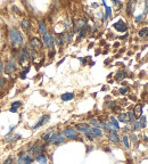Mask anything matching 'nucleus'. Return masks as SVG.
Instances as JSON below:
<instances>
[{
    "instance_id": "13",
    "label": "nucleus",
    "mask_w": 148,
    "mask_h": 164,
    "mask_svg": "<svg viewBox=\"0 0 148 164\" xmlns=\"http://www.w3.org/2000/svg\"><path fill=\"white\" fill-rule=\"evenodd\" d=\"M35 161L39 164H47L48 163V158H47V155L44 153H41L35 155Z\"/></svg>"
},
{
    "instance_id": "20",
    "label": "nucleus",
    "mask_w": 148,
    "mask_h": 164,
    "mask_svg": "<svg viewBox=\"0 0 148 164\" xmlns=\"http://www.w3.org/2000/svg\"><path fill=\"white\" fill-rule=\"evenodd\" d=\"M39 32H40L42 35H44L46 33H48V32H47V26H46L44 21H40V22H39Z\"/></svg>"
},
{
    "instance_id": "31",
    "label": "nucleus",
    "mask_w": 148,
    "mask_h": 164,
    "mask_svg": "<svg viewBox=\"0 0 148 164\" xmlns=\"http://www.w3.org/2000/svg\"><path fill=\"white\" fill-rule=\"evenodd\" d=\"M103 5L105 6V8H106V16H105V18H108V17H110L112 16V9H110V7H108L107 5H106V2L104 1L103 2Z\"/></svg>"
},
{
    "instance_id": "19",
    "label": "nucleus",
    "mask_w": 148,
    "mask_h": 164,
    "mask_svg": "<svg viewBox=\"0 0 148 164\" xmlns=\"http://www.w3.org/2000/svg\"><path fill=\"white\" fill-rule=\"evenodd\" d=\"M60 98H62L63 101H69V100H72L74 98V94L73 92H65V94H63L60 96Z\"/></svg>"
},
{
    "instance_id": "25",
    "label": "nucleus",
    "mask_w": 148,
    "mask_h": 164,
    "mask_svg": "<svg viewBox=\"0 0 148 164\" xmlns=\"http://www.w3.org/2000/svg\"><path fill=\"white\" fill-rule=\"evenodd\" d=\"M138 122H139L140 128L145 129V128H146V125H147V117H146L145 115H141V116H140V121H138Z\"/></svg>"
},
{
    "instance_id": "7",
    "label": "nucleus",
    "mask_w": 148,
    "mask_h": 164,
    "mask_svg": "<svg viewBox=\"0 0 148 164\" xmlns=\"http://www.w3.org/2000/svg\"><path fill=\"white\" fill-rule=\"evenodd\" d=\"M42 39H43V42H44L46 47H48L49 49H53L54 48L55 38L53 35H50L49 33H46L44 35H42Z\"/></svg>"
},
{
    "instance_id": "30",
    "label": "nucleus",
    "mask_w": 148,
    "mask_h": 164,
    "mask_svg": "<svg viewBox=\"0 0 148 164\" xmlns=\"http://www.w3.org/2000/svg\"><path fill=\"white\" fill-rule=\"evenodd\" d=\"M84 135H85V137H87L89 140H94V139H96V137H94V135L92 133V131H91V128H90V130H88L87 132H84Z\"/></svg>"
},
{
    "instance_id": "36",
    "label": "nucleus",
    "mask_w": 148,
    "mask_h": 164,
    "mask_svg": "<svg viewBox=\"0 0 148 164\" xmlns=\"http://www.w3.org/2000/svg\"><path fill=\"white\" fill-rule=\"evenodd\" d=\"M128 92H129V88L128 87H122L120 89V94H122V95H126Z\"/></svg>"
},
{
    "instance_id": "33",
    "label": "nucleus",
    "mask_w": 148,
    "mask_h": 164,
    "mask_svg": "<svg viewBox=\"0 0 148 164\" xmlns=\"http://www.w3.org/2000/svg\"><path fill=\"white\" fill-rule=\"evenodd\" d=\"M50 136H51V132H47L46 135H43L42 136V141H44V142H48L49 141V139H50Z\"/></svg>"
},
{
    "instance_id": "26",
    "label": "nucleus",
    "mask_w": 148,
    "mask_h": 164,
    "mask_svg": "<svg viewBox=\"0 0 148 164\" xmlns=\"http://www.w3.org/2000/svg\"><path fill=\"white\" fill-rule=\"evenodd\" d=\"M87 30H88V25L81 27V28H80V33H79V35H78V41H80L81 39H83V37L85 35V32H87Z\"/></svg>"
},
{
    "instance_id": "27",
    "label": "nucleus",
    "mask_w": 148,
    "mask_h": 164,
    "mask_svg": "<svg viewBox=\"0 0 148 164\" xmlns=\"http://www.w3.org/2000/svg\"><path fill=\"white\" fill-rule=\"evenodd\" d=\"M138 35H139L140 38H145V37H147L148 35V27H142L141 30H139Z\"/></svg>"
},
{
    "instance_id": "41",
    "label": "nucleus",
    "mask_w": 148,
    "mask_h": 164,
    "mask_svg": "<svg viewBox=\"0 0 148 164\" xmlns=\"http://www.w3.org/2000/svg\"><path fill=\"white\" fill-rule=\"evenodd\" d=\"M147 12H148V1H145V10H144V13L141 14V15L145 16L147 14Z\"/></svg>"
},
{
    "instance_id": "12",
    "label": "nucleus",
    "mask_w": 148,
    "mask_h": 164,
    "mask_svg": "<svg viewBox=\"0 0 148 164\" xmlns=\"http://www.w3.org/2000/svg\"><path fill=\"white\" fill-rule=\"evenodd\" d=\"M75 130H76V131H80L82 133H84V132H87L88 130H90V125H89L88 123H78V124L75 125Z\"/></svg>"
},
{
    "instance_id": "35",
    "label": "nucleus",
    "mask_w": 148,
    "mask_h": 164,
    "mask_svg": "<svg viewBox=\"0 0 148 164\" xmlns=\"http://www.w3.org/2000/svg\"><path fill=\"white\" fill-rule=\"evenodd\" d=\"M106 106H107L108 108H115L116 107V101H108L107 104H106Z\"/></svg>"
},
{
    "instance_id": "44",
    "label": "nucleus",
    "mask_w": 148,
    "mask_h": 164,
    "mask_svg": "<svg viewBox=\"0 0 148 164\" xmlns=\"http://www.w3.org/2000/svg\"><path fill=\"white\" fill-rule=\"evenodd\" d=\"M5 72V66H3V64H1L0 63V76L2 75V73Z\"/></svg>"
},
{
    "instance_id": "29",
    "label": "nucleus",
    "mask_w": 148,
    "mask_h": 164,
    "mask_svg": "<svg viewBox=\"0 0 148 164\" xmlns=\"http://www.w3.org/2000/svg\"><path fill=\"white\" fill-rule=\"evenodd\" d=\"M125 75H126V73L125 72H123V71H119L117 73H116V75H115V79L116 80H122V79H124L125 78Z\"/></svg>"
},
{
    "instance_id": "42",
    "label": "nucleus",
    "mask_w": 148,
    "mask_h": 164,
    "mask_svg": "<svg viewBox=\"0 0 148 164\" xmlns=\"http://www.w3.org/2000/svg\"><path fill=\"white\" fill-rule=\"evenodd\" d=\"M142 17H144V16H142V15H139V16H137V17H135V23H140V22H141V19H142Z\"/></svg>"
},
{
    "instance_id": "15",
    "label": "nucleus",
    "mask_w": 148,
    "mask_h": 164,
    "mask_svg": "<svg viewBox=\"0 0 148 164\" xmlns=\"http://www.w3.org/2000/svg\"><path fill=\"white\" fill-rule=\"evenodd\" d=\"M22 138V136L19 135V133H15V135H12V136H8L6 139H5V142H7V144H10V142H15V141H17V140H19Z\"/></svg>"
},
{
    "instance_id": "43",
    "label": "nucleus",
    "mask_w": 148,
    "mask_h": 164,
    "mask_svg": "<svg viewBox=\"0 0 148 164\" xmlns=\"http://www.w3.org/2000/svg\"><path fill=\"white\" fill-rule=\"evenodd\" d=\"M131 140H132L133 142H137V141H138V137H137V135L132 133V136H131Z\"/></svg>"
},
{
    "instance_id": "9",
    "label": "nucleus",
    "mask_w": 148,
    "mask_h": 164,
    "mask_svg": "<svg viewBox=\"0 0 148 164\" xmlns=\"http://www.w3.org/2000/svg\"><path fill=\"white\" fill-rule=\"evenodd\" d=\"M113 27L116 30V31H119V32H126V30H128V26H126V24L122 21V19H120V21H117L114 25H113Z\"/></svg>"
},
{
    "instance_id": "2",
    "label": "nucleus",
    "mask_w": 148,
    "mask_h": 164,
    "mask_svg": "<svg viewBox=\"0 0 148 164\" xmlns=\"http://www.w3.org/2000/svg\"><path fill=\"white\" fill-rule=\"evenodd\" d=\"M47 145L48 144H44V145H34V146H31L30 148H27V153L28 154H32V155H38L43 153L46 148H47Z\"/></svg>"
},
{
    "instance_id": "16",
    "label": "nucleus",
    "mask_w": 148,
    "mask_h": 164,
    "mask_svg": "<svg viewBox=\"0 0 148 164\" xmlns=\"http://www.w3.org/2000/svg\"><path fill=\"white\" fill-rule=\"evenodd\" d=\"M65 137H64V135L60 132V133H58V136H57V138L55 139L54 141H53V145H55V146H58V145H62L64 141H65Z\"/></svg>"
},
{
    "instance_id": "40",
    "label": "nucleus",
    "mask_w": 148,
    "mask_h": 164,
    "mask_svg": "<svg viewBox=\"0 0 148 164\" xmlns=\"http://www.w3.org/2000/svg\"><path fill=\"white\" fill-rule=\"evenodd\" d=\"M2 164H14V158L13 157H8Z\"/></svg>"
},
{
    "instance_id": "48",
    "label": "nucleus",
    "mask_w": 148,
    "mask_h": 164,
    "mask_svg": "<svg viewBox=\"0 0 148 164\" xmlns=\"http://www.w3.org/2000/svg\"><path fill=\"white\" fill-rule=\"evenodd\" d=\"M9 110H10L12 113H16V112H17V109H16V108H12V107H10V109H9Z\"/></svg>"
},
{
    "instance_id": "3",
    "label": "nucleus",
    "mask_w": 148,
    "mask_h": 164,
    "mask_svg": "<svg viewBox=\"0 0 148 164\" xmlns=\"http://www.w3.org/2000/svg\"><path fill=\"white\" fill-rule=\"evenodd\" d=\"M3 66H5V72L7 74H13V73H15L17 71V64H16V62L14 59L7 60Z\"/></svg>"
},
{
    "instance_id": "6",
    "label": "nucleus",
    "mask_w": 148,
    "mask_h": 164,
    "mask_svg": "<svg viewBox=\"0 0 148 164\" xmlns=\"http://www.w3.org/2000/svg\"><path fill=\"white\" fill-rule=\"evenodd\" d=\"M30 47H32L35 51H38V50H40L42 49V42L39 38H37V37H33V38H31L30 39V44H28Z\"/></svg>"
},
{
    "instance_id": "1",
    "label": "nucleus",
    "mask_w": 148,
    "mask_h": 164,
    "mask_svg": "<svg viewBox=\"0 0 148 164\" xmlns=\"http://www.w3.org/2000/svg\"><path fill=\"white\" fill-rule=\"evenodd\" d=\"M9 41H10V43H12V46H13L15 49H17V48H21L22 46H23V43H24V38H23V35L21 34V32L18 31V30H16V28H10L9 30Z\"/></svg>"
},
{
    "instance_id": "8",
    "label": "nucleus",
    "mask_w": 148,
    "mask_h": 164,
    "mask_svg": "<svg viewBox=\"0 0 148 164\" xmlns=\"http://www.w3.org/2000/svg\"><path fill=\"white\" fill-rule=\"evenodd\" d=\"M17 57H18V64H19V65H23L24 63H26L27 59H28V56H27V53H26V50H25V48H21V50H19V53L17 55Z\"/></svg>"
},
{
    "instance_id": "14",
    "label": "nucleus",
    "mask_w": 148,
    "mask_h": 164,
    "mask_svg": "<svg viewBox=\"0 0 148 164\" xmlns=\"http://www.w3.org/2000/svg\"><path fill=\"white\" fill-rule=\"evenodd\" d=\"M133 115H135V120L137 119H140V116L142 115V105L141 104H137L135 106V109H133Z\"/></svg>"
},
{
    "instance_id": "37",
    "label": "nucleus",
    "mask_w": 148,
    "mask_h": 164,
    "mask_svg": "<svg viewBox=\"0 0 148 164\" xmlns=\"http://www.w3.org/2000/svg\"><path fill=\"white\" fill-rule=\"evenodd\" d=\"M22 106V103L21 101H14L13 104H12V108H18V107H21Z\"/></svg>"
},
{
    "instance_id": "5",
    "label": "nucleus",
    "mask_w": 148,
    "mask_h": 164,
    "mask_svg": "<svg viewBox=\"0 0 148 164\" xmlns=\"http://www.w3.org/2000/svg\"><path fill=\"white\" fill-rule=\"evenodd\" d=\"M32 163H33V157L30 154L22 153V154H19L16 164H32Z\"/></svg>"
},
{
    "instance_id": "17",
    "label": "nucleus",
    "mask_w": 148,
    "mask_h": 164,
    "mask_svg": "<svg viewBox=\"0 0 148 164\" xmlns=\"http://www.w3.org/2000/svg\"><path fill=\"white\" fill-rule=\"evenodd\" d=\"M25 50H26V53H27V56L28 57H31V58H37V56H38V51H35L32 47H30V46H27L26 48H25Z\"/></svg>"
},
{
    "instance_id": "34",
    "label": "nucleus",
    "mask_w": 148,
    "mask_h": 164,
    "mask_svg": "<svg viewBox=\"0 0 148 164\" xmlns=\"http://www.w3.org/2000/svg\"><path fill=\"white\" fill-rule=\"evenodd\" d=\"M132 124H133V125H132V130H133V131L140 130V125H139V122H138V121H135Z\"/></svg>"
},
{
    "instance_id": "10",
    "label": "nucleus",
    "mask_w": 148,
    "mask_h": 164,
    "mask_svg": "<svg viewBox=\"0 0 148 164\" xmlns=\"http://www.w3.org/2000/svg\"><path fill=\"white\" fill-rule=\"evenodd\" d=\"M49 119H50V115H48V114H46V115H42L40 117V120H39V122L37 123L34 126H33V129L35 130V129H39L40 126H42V125H44L46 123L49 121Z\"/></svg>"
},
{
    "instance_id": "38",
    "label": "nucleus",
    "mask_w": 148,
    "mask_h": 164,
    "mask_svg": "<svg viewBox=\"0 0 148 164\" xmlns=\"http://www.w3.org/2000/svg\"><path fill=\"white\" fill-rule=\"evenodd\" d=\"M28 71H30V66L26 67L25 68V71H23V72L21 73V75H19V76H21V79H25V78H26V73L28 72Z\"/></svg>"
},
{
    "instance_id": "50",
    "label": "nucleus",
    "mask_w": 148,
    "mask_h": 164,
    "mask_svg": "<svg viewBox=\"0 0 148 164\" xmlns=\"http://www.w3.org/2000/svg\"><path fill=\"white\" fill-rule=\"evenodd\" d=\"M14 128H15V126H10V129H9V133H12V132H13Z\"/></svg>"
},
{
    "instance_id": "49",
    "label": "nucleus",
    "mask_w": 148,
    "mask_h": 164,
    "mask_svg": "<svg viewBox=\"0 0 148 164\" xmlns=\"http://www.w3.org/2000/svg\"><path fill=\"white\" fill-rule=\"evenodd\" d=\"M88 148H87V153L89 151V150H92V146H87Z\"/></svg>"
},
{
    "instance_id": "11",
    "label": "nucleus",
    "mask_w": 148,
    "mask_h": 164,
    "mask_svg": "<svg viewBox=\"0 0 148 164\" xmlns=\"http://www.w3.org/2000/svg\"><path fill=\"white\" fill-rule=\"evenodd\" d=\"M108 140L113 144H119L120 142V136L117 133V131H110L108 135Z\"/></svg>"
},
{
    "instance_id": "46",
    "label": "nucleus",
    "mask_w": 148,
    "mask_h": 164,
    "mask_svg": "<svg viewBox=\"0 0 148 164\" xmlns=\"http://www.w3.org/2000/svg\"><path fill=\"white\" fill-rule=\"evenodd\" d=\"M79 59H80L81 62H82V64H83V65H85V64H87V59H85V58H82V57H80Z\"/></svg>"
},
{
    "instance_id": "18",
    "label": "nucleus",
    "mask_w": 148,
    "mask_h": 164,
    "mask_svg": "<svg viewBox=\"0 0 148 164\" xmlns=\"http://www.w3.org/2000/svg\"><path fill=\"white\" fill-rule=\"evenodd\" d=\"M21 26H22V28H23L25 32H28V30H30V27H31L30 21H28L27 18H23V19L21 21Z\"/></svg>"
},
{
    "instance_id": "23",
    "label": "nucleus",
    "mask_w": 148,
    "mask_h": 164,
    "mask_svg": "<svg viewBox=\"0 0 148 164\" xmlns=\"http://www.w3.org/2000/svg\"><path fill=\"white\" fill-rule=\"evenodd\" d=\"M91 131H92V133L94 135L96 138H101L103 137V131L99 128H91Z\"/></svg>"
},
{
    "instance_id": "24",
    "label": "nucleus",
    "mask_w": 148,
    "mask_h": 164,
    "mask_svg": "<svg viewBox=\"0 0 148 164\" xmlns=\"http://www.w3.org/2000/svg\"><path fill=\"white\" fill-rule=\"evenodd\" d=\"M109 123H110V124H113V126H114L116 130H119V129H120V123H119V121H117L114 116H110V117H109Z\"/></svg>"
},
{
    "instance_id": "45",
    "label": "nucleus",
    "mask_w": 148,
    "mask_h": 164,
    "mask_svg": "<svg viewBox=\"0 0 148 164\" xmlns=\"http://www.w3.org/2000/svg\"><path fill=\"white\" fill-rule=\"evenodd\" d=\"M54 55H55L54 49H50V51H49V57H50V58H53V57H54Z\"/></svg>"
},
{
    "instance_id": "4",
    "label": "nucleus",
    "mask_w": 148,
    "mask_h": 164,
    "mask_svg": "<svg viewBox=\"0 0 148 164\" xmlns=\"http://www.w3.org/2000/svg\"><path fill=\"white\" fill-rule=\"evenodd\" d=\"M65 138H67V139H78V138H80L79 137V132L75 130V128H66L63 132H62Z\"/></svg>"
},
{
    "instance_id": "22",
    "label": "nucleus",
    "mask_w": 148,
    "mask_h": 164,
    "mask_svg": "<svg viewBox=\"0 0 148 164\" xmlns=\"http://www.w3.org/2000/svg\"><path fill=\"white\" fill-rule=\"evenodd\" d=\"M133 6H135V1H129L128 2V5H126V13H128V15H132Z\"/></svg>"
},
{
    "instance_id": "28",
    "label": "nucleus",
    "mask_w": 148,
    "mask_h": 164,
    "mask_svg": "<svg viewBox=\"0 0 148 164\" xmlns=\"http://www.w3.org/2000/svg\"><path fill=\"white\" fill-rule=\"evenodd\" d=\"M122 141H123V145H124V147L128 149V148H130V141H129V137L126 136V135H124V136L122 137Z\"/></svg>"
},
{
    "instance_id": "47",
    "label": "nucleus",
    "mask_w": 148,
    "mask_h": 164,
    "mask_svg": "<svg viewBox=\"0 0 148 164\" xmlns=\"http://www.w3.org/2000/svg\"><path fill=\"white\" fill-rule=\"evenodd\" d=\"M129 130H130V128H128V126H125V128H123V131H124V132H128Z\"/></svg>"
},
{
    "instance_id": "21",
    "label": "nucleus",
    "mask_w": 148,
    "mask_h": 164,
    "mask_svg": "<svg viewBox=\"0 0 148 164\" xmlns=\"http://www.w3.org/2000/svg\"><path fill=\"white\" fill-rule=\"evenodd\" d=\"M116 120H119V122H122V123L129 122V121H128V114H126V113H120V114L117 115V119H116Z\"/></svg>"
},
{
    "instance_id": "39",
    "label": "nucleus",
    "mask_w": 148,
    "mask_h": 164,
    "mask_svg": "<svg viewBox=\"0 0 148 164\" xmlns=\"http://www.w3.org/2000/svg\"><path fill=\"white\" fill-rule=\"evenodd\" d=\"M5 85H6V80L2 76H0V89H2Z\"/></svg>"
},
{
    "instance_id": "32",
    "label": "nucleus",
    "mask_w": 148,
    "mask_h": 164,
    "mask_svg": "<svg viewBox=\"0 0 148 164\" xmlns=\"http://www.w3.org/2000/svg\"><path fill=\"white\" fill-rule=\"evenodd\" d=\"M126 114H128V121H129L130 123L135 122V115H133V113H132V112H128Z\"/></svg>"
}]
</instances>
